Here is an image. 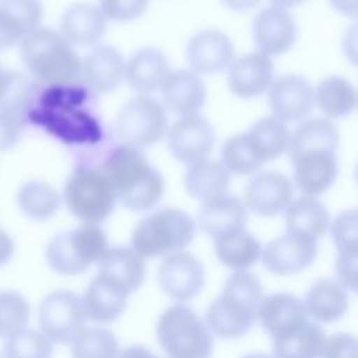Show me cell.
I'll return each mask as SVG.
<instances>
[{"label": "cell", "mask_w": 358, "mask_h": 358, "mask_svg": "<svg viewBox=\"0 0 358 358\" xmlns=\"http://www.w3.org/2000/svg\"><path fill=\"white\" fill-rule=\"evenodd\" d=\"M260 280L250 271H235L206 310L207 329L221 338H239L250 331L263 301Z\"/></svg>", "instance_id": "1"}, {"label": "cell", "mask_w": 358, "mask_h": 358, "mask_svg": "<svg viewBox=\"0 0 358 358\" xmlns=\"http://www.w3.org/2000/svg\"><path fill=\"white\" fill-rule=\"evenodd\" d=\"M115 196L131 211L155 207L164 193V179L148 162L140 148L123 145L115 148L103 164Z\"/></svg>", "instance_id": "2"}, {"label": "cell", "mask_w": 358, "mask_h": 358, "mask_svg": "<svg viewBox=\"0 0 358 358\" xmlns=\"http://www.w3.org/2000/svg\"><path fill=\"white\" fill-rule=\"evenodd\" d=\"M21 57L29 73L48 84H67L81 77V59L50 28H36L21 41Z\"/></svg>", "instance_id": "3"}, {"label": "cell", "mask_w": 358, "mask_h": 358, "mask_svg": "<svg viewBox=\"0 0 358 358\" xmlns=\"http://www.w3.org/2000/svg\"><path fill=\"white\" fill-rule=\"evenodd\" d=\"M196 227L189 214L166 207L140 220L133 229L131 249L145 259L172 255L185 249L194 236Z\"/></svg>", "instance_id": "4"}, {"label": "cell", "mask_w": 358, "mask_h": 358, "mask_svg": "<svg viewBox=\"0 0 358 358\" xmlns=\"http://www.w3.org/2000/svg\"><path fill=\"white\" fill-rule=\"evenodd\" d=\"M157 340L168 358H208L213 337L201 317L189 306H169L157 322Z\"/></svg>", "instance_id": "5"}, {"label": "cell", "mask_w": 358, "mask_h": 358, "mask_svg": "<svg viewBox=\"0 0 358 358\" xmlns=\"http://www.w3.org/2000/svg\"><path fill=\"white\" fill-rule=\"evenodd\" d=\"M108 249L103 229L94 224H83L52 238L45 256L48 266L63 275H77L87 271Z\"/></svg>", "instance_id": "6"}, {"label": "cell", "mask_w": 358, "mask_h": 358, "mask_svg": "<svg viewBox=\"0 0 358 358\" xmlns=\"http://www.w3.org/2000/svg\"><path fill=\"white\" fill-rule=\"evenodd\" d=\"M69 211L85 224L105 221L115 208V192L106 175L96 168L81 166L67 179L63 192Z\"/></svg>", "instance_id": "7"}, {"label": "cell", "mask_w": 358, "mask_h": 358, "mask_svg": "<svg viewBox=\"0 0 358 358\" xmlns=\"http://www.w3.org/2000/svg\"><path fill=\"white\" fill-rule=\"evenodd\" d=\"M117 137L129 147L144 148L155 144L166 131L164 106L152 98L140 95L129 101L115 123Z\"/></svg>", "instance_id": "8"}, {"label": "cell", "mask_w": 358, "mask_h": 358, "mask_svg": "<svg viewBox=\"0 0 358 358\" xmlns=\"http://www.w3.org/2000/svg\"><path fill=\"white\" fill-rule=\"evenodd\" d=\"M38 319L42 333L59 344H70L85 327L81 298L67 289L49 292L39 303Z\"/></svg>", "instance_id": "9"}, {"label": "cell", "mask_w": 358, "mask_h": 358, "mask_svg": "<svg viewBox=\"0 0 358 358\" xmlns=\"http://www.w3.org/2000/svg\"><path fill=\"white\" fill-rule=\"evenodd\" d=\"M157 277L161 289L179 303L197 296L204 285L201 263L186 252H176L165 257L159 264Z\"/></svg>", "instance_id": "10"}, {"label": "cell", "mask_w": 358, "mask_h": 358, "mask_svg": "<svg viewBox=\"0 0 358 358\" xmlns=\"http://www.w3.org/2000/svg\"><path fill=\"white\" fill-rule=\"evenodd\" d=\"M316 252L315 239L287 232L267 243L260 257L264 268L273 274L289 275L308 268L313 263Z\"/></svg>", "instance_id": "11"}, {"label": "cell", "mask_w": 358, "mask_h": 358, "mask_svg": "<svg viewBox=\"0 0 358 358\" xmlns=\"http://www.w3.org/2000/svg\"><path fill=\"white\" fill-rule=\"evenodd\" d=\"M214 145L211 124L199 115L182 116L168 130V147L172 155L185 164L206 159Z\"/></svg>", "instance_id": "12"}, {"label": "cell", "mask_w": 358, "mask_h": 358, "mask_svg": "<svg viewBox=\"0 0 358 358\" xmlns=\"http://www.w3.org/2000/svg\"><path fill=\"white\" fill-rule=\"evenodd\" d=\"M313 105V88L301 76L285 74L270 84L268 106L274 117L281 122H295L306 117Z\"/></svg>", "instance_id": "13"}, {"label": "cell", "mask_w": 358, "mask_h": 358, "mask_svg": "<svg viewBox=\"0 0 358 358\" xmlns=\"http://www.w3.org/2000/svg\"><path fill=\"white\" fill-rule=\"evenodd\" d=\"M294 189L280 172H262L253 176L245 189V201L250 211L262 217L282 213L292 201Z\"/></svg>", "instance_id": "14"}, {"label": "cell", "mask_w": 358, "mask_h": 358, "mask_svg": "<svg viewBox=\"0 0 358 358\" xmlns=\"http://www.w3.org/2000/svg\"><path fill=\"white\" fill-rule=\"evenodd\" d=\"M186 56L196 74H215L234 60V45L224 32L206 29L189 41Z\"/></svg>", "instance_id": "15"}, {"label": "cell", "mask_w": 358, "mask_h": 358, "mask_svg": "<svg viewBox=\"0 0 358 358\" xmlns=\"http://www.w3.org/2000/svg\"><path fill=\"white\" fill-rule=\"evenodd\" d=\"M255 42L263 55H281L292 48L296 25L291 14L280 7L262 10L252 25Z\"/></svg>", "instance_id": "16"}, {"label": "cell", "mask_w": 358, "mask_h": 358, "mask_svg": "<svg viewBox=\"0 0 358 358\" xmlns=\"http://www.w3.org/2000/svg\"><path fill=\"white\" fill-rule=\"evenodd\" d=\"M257 319L273 337L288 334L308 322V312L302 299L289 292H275L263 298Z\"/></svg>", "instance_id": "17"}, {"label": "cell", "mask_w": 358, "mask_h": 358, "mask_svg": "<svg viewBox=\"0 0 358 358\" xmlns=\"http://www.w3.org/2000/svg\"><path fill=\"white\" fill-rule=\"evenodd\" d=\"M129 292L117 282L96 274L83 295V309L91 322L106 324L115 322L126 309Z\"/></svg>", "instance_id": "18"}, {"label": "cell", "mask_w": 358, "mask_h": 358, "mask_svg": "<svg viewBox=\"0 0 358 358\" xmlns=\"http://www.w3.org/2000/svg\"><path fill=\"white\" fill-rule=\"evenodd\" d=\"M273 80V63L260 52L246 53L231 62L227 83L239 98H253L264 92Z\"/></svg>", "instance_id": "19"}, {"label": "cell", "mask_w": 358, "mask_h": 358, "mask_svg": "<svg viewBox=\"0 0 358 358\" xmlns=\"http://www.w3.org/2000/svg\"><path fill=\"white\" fill-rule=\"evenodd\" d=\"M294 179L306 196H317L326 192L336 179L337 162L334 151H305L291 159Z\"/></svg>", "instance_id": "20"}, {"label": "cell", "mask_w": 358, "mask_h": 358, "mask_svg": "<svg viewBox=\"0 0 358 358\" xmlns=\"http://www.w3.org/2000/svg\"><path fill=\"white\" fill-rule=\"evenodd\" d=\"M246 220L248 214L243 203L229 194L206 200L197 214L200 229L214 239L242 229Z\"/></svg>", "instance_id": "21"}, {"label": "cell", "mask_w": 358, "mask_h": 358, "mask_svg": "<svg viewBox=\"0 0 358 358\" xmlns=\"http://www.w3.org/2000/svg\"><path fill=\"white\" fill-rule=\"evenodd\" d=\"M41 18L39 0H0V50L21 42L38 28Z\"/></svg>", "instance_id": "22"}, {"label": "cell", "mask_w": 358, "mask_h": 358, "mask_svg": "<svg viewBox=\"0 0 358 358\" xmlns=\"http://www.w3.org/2000/svg\"><path fill=\"white\" fill-rule=\"evenodd\" d=\"M161 91L166 106L180 116L197 115L206 101L204 84L190 70L169 71Z\"/></svg>", "instance_id": "23"}, {"label": "cell", "mask_w": 358, "mask_h": 358, "mask_svg": "<svg viewBox=\"0 0 358 358\" xmlns=\"http://www.w3.org/2000/svg\"><path fill=\"white\" fill-rule=\"evenodd\" d=\"M106 18L101 10L92 4H71L62 15L60 35L76 46H90L96 43L105 34Z\"/></svg>", "instance_id": "24"}, {"label": "cell", "mask_w": 358, "mask_h": 358, "mask_svg": "<svg viewBox=\"0 0 358 358\" xmlns=\"http://www.w3.org/2000/svg\"><path fill=\"white\" fill-rule=\"evenodd\" d=\"M123 56L110 46L95 48L81 60V77L96 92L115 90L124 78Z\"/></svg>", "instance_id": "25"}, {"label": "cell", "mask_w": 358, "mask_h": 358, "mask_svg": "<svg viewBox=\"0 0 358 358\" xmlns=\"http://www.w3.org/2000/svg\"><path fill=\"white\" fill-rule=\"evenodd\" d=\"M168 74L169 64L166 57L154 48L137 50L127 62L124 70L129 87L144 96L159 90Z\"/></svg>", "instance_id": "26"}, {"label": "cell", "mask_w": 358, "mask_h": 358, "mask_svg": "<svg viewBox=\"0 0 358 358\" xmlns=\"http://www.w3.org/2000/svg\"><path fill=\"white\" fill-rule=\"evenodd\" d=\"M303 303L316 322H337L348 310L347 288L338 280L319 278L306 291Z\"/></svg>", "instance_id": "27"}, {"label": "cell", "mask_w": 358, "mask_h": 358, "mask_svg": "<svg viewBox=\"0 0 358 358\" xmlns=\"http://www.w3.org/2000/svg\"><path fill=\"white\" fill-rule=\"evenodd\" d=\"M119 285L129 294L137 291L145 278V263L131 248H108L98 260V273Z\"/></svg>", "instance_id": "28"}, {"label": "cell", "mask_w": 358, "mask_h": 358, "mask_svg": "<svg viewBox=\"0 0 358 358\" xmlns=\"http://www.w3.org/2000/svg\"><path fill=\"white\" fill-rule=\"evenodd\" d=\"M330 222L326 207L313 196H302L285 208L287 232L309 236L315 241L322 238Z\"/></svg>", "instance_id": "29"}, {"label": "cell", "mask_w": 358, "mask_h": 358, "mask_svg": "<svg viewBox=\"0 0 358 358\" xmlns=\"http://www.w3.org/2000/svg\"><path fill=\"white\" fill-rule=\"evenodd\" d=\"M229 180V172L221 162L201 159L190 164L185 175V187L192 197L206 201L225 194Z\"/></svg>", "instance_id": "30"}, {"label": "cell", "mask_w": 358, "mask_h": 358, "mask_svg": "<svg viewBox=\"0 0 358 358\" xmlns=\"http://www.w3.org/2000/svg\"><path fill=\"white\" fill-rule=\"evenodd\" d=\"M260 242L248 231L239 229L215 239V256L225 267L243 271L260 257Z\"/></svg>", "instance_id": "31"}, {"label": "cell", "mask_w": 358, "mask_h": 358, "mask_svg": "<svg viewBox=\"0 0 358 358\" xmlns=\"http://www.w3.org/2000/svg\"><path fill=\"white\" fill-rule=\"evenodd\" d=\"M324 341L323 329L306 322L302 327L273 338V355L274 358H320Z\"/></svg>", "instance_id": "32"}, {"label": "cell", "mask_w": 358, "mask_h": 358, "mask_svg": "<svg viewBox=\"0 0 358 358\" xmlns=\"http://www.w3.org/2000/svg\"><path fill=\"white\" fill-rule=\"evenodd\" d=\"M338 143V133L334 124L326 119L313 117L303 120L289 136L288 152L292 159L301 152L327 150L336 151Z\"/></svg>", "instance_id": "33"}, {"label": "cell", "mask_w": 358, "mask_h": 358, "mask_svg": "<svg viewBox=\"0 0 358 358\" xmlns=\"http://www.w3.org/2000/svg\"><path fill=\"white\" fill-rule=\"evenodd\" d=\"M34 90V84L22 73L4 71L0 81V113L22 126Z\"/></svg>", "instance_id": "34"}, {"label": "cell", "mask_w": 358, "mask_h": 358, "mask_svg": "<svg viewBox=\"0 0 358 358\" xmlns=\"http://www.w3.org/2000/svg\"><path fill=\"white\" fill-rule=\"evenodd\" d=\"M315 103L326 117H341L351 113L357 105L354 87L341 77H327L313 92Z\"/></svg>", "instance_id": "35"}, {"label": "cell", "mask_w": 358, "mask_h": 358, "mask_svg": "<svg viewBox=\"0 0 358 358\" xmlns=\"http://www.w3.org/2000/svg\"><path fill=\"white\" fill-rule=\"evenodd\" d=\"M18 204L22 213L36 221L50 218L60 206V196L53 186L45 182L31 180L18 190Z\"/></svg>", "instance_id": "36"}, {"label": "cell", "mask_w": 358, "mask_h": 358, "mask_svg": "<svg viewBox=\"0 0 358 358\" xmlns=\"http://www.w3.org/2000/svg\"><path fill=\"white\" fill-rule=\"evenodd\" d=\"M289 136L287 124L275 117H263L257 120L248 133V137L263 161L274 159L287 151Z\"/></svg>", "instance_id": "37"}, {"label": "cell", "mask_w": 358, "mask_h": 358, "mask_svg": "<svg viewBox=\"0 0 358 358\" xmlns=\"http://www.w3.org/2000/svg\"><path fill=\"white\" fill-rule=\"evenodd\" d=\"M73 358H116V336L103 327H84L70 343Z\"/></svg>", "instance_id": "38"}, {"label": "cell", "mask_w": 358, "mask_h": 358, "mask_svg": "<svg viewBox=\"0 0 358 358\" xmlns=\"http://www.w3.org/2000/svg\"><path fill=\"white\" fill-rule=\"evenodd\" d=\"M263 158L248 134L229 137L222 147V165L236 175H252L263 165Z\"/></svg>", "instance_id": "39"}, {"label": "cell", "mask_w": 358, "mask_h": 358, "mask_svg": "<svg viewBox=\"0 0 358 358\" xmlns=\"http://www.w3.org/2000/svg\"><path fill=\"white\" fill-rule=\"evenodd\" d=\"M52 354L53 343L34 329H24L3 344V358H50Z\"/></svg>", "instance_id": "40"}, {"label": "cell", "mask_w": 358, "mask_h": 358, "mask_svg": "<svg viewBox=\"0 0 358 358\" xmlns=\"http://www.w3.org/2000/svg\"><path fill=\"white\" fill-rule=\"evenodd\" d=\"M31 319L28 301L17 291H0V337H11L24 329Z\"/></svg>", "instance_id": "41"}, {"label": "cell", "mask_w": 358, "mask_h": 358, "mask_svg": "<svg viewBox=\"0 0 358 358\" xmlns=\"http://www.w3.org/2000/svg\"><path fill=\"white\" fill-rule=\"evenodd\" d=\"M357 210H347L337 215L331 225V238L338 252H352L357 250V224H358Z\"/></svg>", "instance_id": "42"}, {"label": "cell", "mask_w": 358, "mask_h": 358, "mask_svg": "<svg viewBox=\"0 0 358 358\" xmlns=\"http://www.w3.org/2000/svg\"><path fill=\"white\" fill-rule=\"evenodd\" d=\"M148 0H99V10L112 21H130L138 18L147 8Z\"/></svg>", "instance_id": "43"}, {"label": "cell", "mask_w": 358, "mask_h": 358, "mask_svg": "<svg viewBox=\"0 0 358 358\" xmlns=\"http://www.w3.org/2000/svg\"><path fill=\"white\" fill-rule=\"evenodd\" d=\"M320 358H358L357 338L347 333H338L326 338Z\"/></svg>", "instance_id": "44"}, {"label": "cell", "mask_w": 358, "mask_h": 358, "mask_svg": "<svg viewBox=\"0 0 358 358\" xmlns=\"http://www.w3.org/2000/svg\"><path fill=\"white\" fill-rule=\"evenodd\" d=\"M336 271L338 281L350 291H355L357 281V250L338 252L336 260Z\"/></svg>", "instance_id": "45"}, {"label": "cell", "mask_w": 358, "mask_h": 358, "mask_svg": "<svg viewBox=\"0 0 358 358\" xmlns=\"http://www.w3.org/2000/svg\"><path fill=\"white\" fill-rule=\"evenodd\" d=\"M20 129L17 123L0 113V151L10 150L20 138Z\"/></svg>", "instance_id": "46"}, {"label": "cell", "mask_w": 358, "mask_h": 358, "mask_svg": "<svg viewBox=\"0 0 358 358\" xmlns=\"http://www.w3.org/2000/svg\"><path fill=\"white\" fill-rule=\"evenodd\" d=\"M13 253H14V242L11 236L6 231L0 229V267L10 262V259L13 257Z\"/></svg>", "instance_id": "47"}, {"label": "cell", "mask_w": 358, "mask_h": 358, "mask_svg": "<svg viewBox=\"0 0 358 358\" xmlns=\"http://www.w3.org/2000/svg\"><path fill=\"white\" fill-rule=\"evenodd\" d=\"M116 358H159L143 345H130L124 348Z\"/></svg>", "instance_id": "48"}, {"label": "cell", "mask_w": 358, "mask_h": 358, "mask_svg": "<svg viewBox=\"0 0 358 358\" xmlns=\"http://www.w3.org/2000/svg\"><path fill=\"white\" fill-rule=\"evenodd\" d=\"M333 7L348 17L357 15V0H330Z\"/></svg>", "instance_id": "49"}, {"label": "cell", "mask_w": 358, "mask_h": 358, "mask_svg": "<svg viewBox=\"0 0 358 358\" xmlns=\"http://www.w3.org/2000/svg\"><path fill=\"white\" fill-rule=\"evenodd\" d=\"M227 7L236 11H246L257 6L262 0H221Z\"/></svg>", "instance_id": "50"}, {"label": "cell", "mask_w": 358, "mask_h": 358, "mask_svg": "<svg viewBox=\"0 0 358 358\" xmlns=\"http://www.w3.org/2000/svg\"><path fill=\"white\" fill-rule=\"evenodd\" d=\"M274 7H280V8H285V7H295L301 3H303L305 0H270Z\"/></svg>", "instance_id": "51"}, {"label": "cell", "mask_w": 358, "mask_h": 358, "mask_svg": "<svg viewBox=\"0 0 358 358\" xmlns=\"http://www.w3.org/2000/svg\"><path fill=\"white\" fill-rule=\"evenodd\" d=\"M242 358H274V357H270V355L263 354V352H252V354L243 355Z\"/></svg>", "instance_id": "52"}, {"label": "cell", "mask_w": 358, "mask_h": 358, "mask_svg": "<svg viewBox=\"0 0 358 358\" xmlns=\"http://www.w3.org/2000/svg\"><path fill=\"white\" fill-rule=\"evenodd\" d=\"M3 76H4V70L1 69V64H0V81H1V78H3Z\"/></svg>", "instance_id": "53"}, {"label": "cell", "mask_w": 358, "mask_h": 358, "mask_svg": "<svg viewBox=\"0 0 358 358\" xmlns=\"http://www.w3.org/2000/svg\"><path fill=\"white\" fill-rule=\"evenodd\" d=\"M0 358H1V357H0Z\"/></svg>", "instance_id": "54"}]
</instances>
